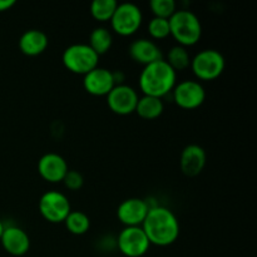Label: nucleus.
Wrapping results in <instances>:
<instances>
[{"mask_svg":"<svg viewBox=\"0 0 257 257\" xmlns=\"http://www.w3.org/2000/svg\"><path fill=\"white\" fill-rule=\"evenodd\" d=\"M151 245L170 246L177 241L180 236V222L175 213L167 207H151L142 223Z\"/></svg>","mask_w":257,"mask_h":257,"instance_id":"f257e3e1","label":"nucleus"},{"mask_svg":"<svg viewBox=\"0 0 257 257\" xmlns=\"http://www.w3.org/2000/svg\"><path fill=\"white\" fill-rule=\"evenodd\" d=\"M177 84V73L165 59L146 65L140 75V88L145 95L161 98L171 93Z\"/></svg>","mask_w":257,"mask_h":257,"instance_id":"f03ea898","label":"nucleus"},{"mask_svg":"<svg viewBox=\"0 0 257 257\" xmlns=\"http://www.w3.org/2000/svg\"><path fill=\"white\" fill-rule=\"evenodd\" d=\"M170 35L181 47H192L197 44L202 35V25L195 13L190 10H176L168 19Z\"/></svg>","mask_w":257,"mask_h":257,"instance_id":"7ed1b4c3","label":"nucleus"},{"mask_svg":"<svg viewBox=\"0 0 257 257\" xmlns=\"http://www.w3.org/2000/svg\"><path fill=\"white\" fill-rule=\"evenodd\" d=\"M62 62L69 72L85 75L98 67L99 55L88 44H73L65 48Z\"/></svg>","mask_w":257,"mask_h":257,"instance_id":"20e7f679","label":"nucleus"},{"mask_svg":"<svg viewBox=\"0 0 257 257\" xmlns=\"http://www.w3.org/2000/svg\"><path fill=\"white\" fill-rule=\"evenodd\" d=\"M192 73L200 80L217 79L223 73L226 67V60L223 55L216 49H205L198 52L191 59Z\"/></svg>","mask_w":257,"mask_h":257,"instance_id":"39448f33","label":"nucleus"},{"mask_svg":"<svg viewBox=\"0 0 257 257\" xmlns=\"http://www.w3.org/2000/svg\"><path fill=\"white\" fill-rule=\"evenodd\" d=\"M142 20L143 15L140 7L132 3H123L118 4L110 19V25L114 33L120 37H131L140 29Z\"/></svg>","mask_w":257,"mask_h":257,"instance_id":"423d86ee","label":"nucleus"},{"mask_svg":"<svg viewBox=\"0 0 257 257\" xmlns=\"http://www.w3.org/2000/svg\"><path fill=\"white\" fill-rule=\"evenodd\" d=\"M40 215L52 223L64 222L72 211L70 202L64 193L59 191H48L39 200Z\"/></svg>","mask_w":257,"mask_h":257,"instance_id":"0eeeda50","label":"nucleus"},{"mask_svg":"<svg viewBox=\"0 0 257 257\" xmlns=\"http://www.w3.org/2000/svg\"><path fill=\"white\" fill-rule=\"evenodd\" d=\"M151 243L141 226L124 227L117 238V247L127 257H141L150 248Z\"/></svg>","mask_w":257,"mask_h":257,"instance_id":"6e6552de","label":"nucleus"},{"mask_svg":"<svg viewBox=\"0 0 257 257\" xmlns=\"http://www.w3.org/2000/svg\"><path fill=\"white\" fill-rule=\"evenodd\" d=\"M175 103L182 109H196L206 99V90L197 80H183L175 85L172 90Z\"/></svg>","mask_w":257,"mask_h":257,"instance_id":"1a4fd4ad","label":"nucleus"},{"mask_svg":"<svg viewBox=\"0 0 257 257\" xmlns=\"http://www.w3.org/2000/svg\"><path fill=\"white\" fill-rule=\"evenodd\" d=\"M140 97L135 88L125 84L114 85L107 95V104L113 113L128 115L136 112Z\"/></svg>","mask_w":257,"mask_h":257,"instance_id":"9d476101","label":"nucleus"},{"mask_svg":"<svg viewBox=\"0 0 257 257\" xmlns=\"http://www.w3.org/2000/svg\"><path fill=\"white\" fill-rule=\"evenodd\" d=\"M150 208L147 201L142 198H128L118 206L117 217L125 227H138L142 226Z\"/></svg>","mask_w":257,"mask_h":257,"instance_id":"9b49d317","label":"nucleus"},{"mask_svg":"<svg viewBox=\"0 0 257 257\" xmlns=\"http://www.w3.org/2000/svg\"><path fill=\"white\" fill-rule=\"evenodd\" d=\"M114 74L105 68H94L83 78V87L89 94L95 97H107L108 93L114 88Z\"/></svg>","mask_w":257,"mask_h":257,"instance_id":"f8f14e48","label":"nucleus"},{"mask_svg":"<svg viewBox=\"0 0 257 257\" xmlns=\"http://www.w3.org/2000/svg\"><path fill=\"white\" fill-rule=\"evenodd\" d=\"M68 171L67 161L57 153H47L38 161V172L40 177L49 183L63 182Z\"/></svg>","mask_w":257,"mask_h":257,"instance_id":"ddd939ff","label":"nucleus"},{"mask_svg":"<svg viewBox=\"0 0 257 257\" xmlns=\"http://www.w3.org/2000/svg\"><path fill=\"white\" fill-rule=\"evenodd\" d=\"M3 248L12 256H23L29 251L30 238L23 228L18 226H8L0 237Z\"/></svg>","mask_w":257,"mask_h":257,"instance_id":"4468645a","label":"nucleus"},{"mask_svg":"<svg viewBox=\"0 0 257 257\" xmlns=\"http://www.w3.org/2000/svg\"><path fill=\"white\" fill-rule=\"evenodd\" d=\"M207 161L206 151L198 145H188L181 153V171L187 177H196L203 171Z\"/></svg>","mask_w":257,"mask_h":257,"instance_id":"2eb2a0df","label":"nucleus"},{"mask_svg":"<svg viewBox=\"0 0 257 257\" xmlns=\"http://www.w3.org/2000/svg\"><path fill=\"white\" fill-rule=\"evenodd\" d=\"M128 53H130V57L135 62L140 63V64L145 65V67L151 64V63L163 59L161 48L153 40L146 39V38H141V39H137L131 43Z\"/></svg>","mask_w":257,"mask_h":257,"instance_id":"dca6fc26","label":"nucleus"},{"mask_svg":"<svg viewBox=\"0 0 257 257\" xmlns=\"http://www.w3.org/2000/svg\"><path fill=\"white\" fill-rule=\"evenodd\" d=\"M49 40L47 34L42 30L30 29L23 33L19 39V49L28 57H37L47 50Z\"/></svg>","mask_w":257,"mask_h":257,"instance_id":"f3484780","label":"nucleus"},{"mask_svg":"<svg viewBox=\"0 0 257 257\" xmlns=\"http://www.w3.org/2000/svg\"><path fill=\"white\" fill-rule=\"evenodd\" d=\"M165 105L161 98L151 97V95H143L138 99L136 112L143 119H156L163 113Z\"/></svg>","mask_w":257,"mask_h":257,"instance_id":"a211bd4d","label":"nucleus"},{"mask_svg":"<svg viewBox=\"0 0 257 257\" xmlns=\"http://www.w3.org/2000/svg\"><path fill=\"white\" fill-rule=\"evenodd\" d=\"M113 44V37L109 29L104 27H98L92 30L89 35V47L97 53L98 55L105 54L110 49Z\"/></svg>","mask_w":257,"mask_h":257,"instance_id":"6ab92c4d","label":"nucleus"},{"mask_svg":"<svg viewBox=\"0 0 257 257\" xmlns=\"http://www.w3.org/2000/svg\"><path fill=\"white\" fill-rule=\"evenodd\" d=\"M65 227L73 235H84L90 228V220L82 211H70L64 220Z\"/></svg>","mask_w":257,"mask_h":257,"instance_id":"aec40b11","label":"nucleus"},{"mask_svg":"<svg viewBox=\"0 0 257 257\" xmlns=\"http://www.w3.org/2000/svg\"><path fill=\"white\" fill-rule=\"evenodd\" d=\"M118 3L115 0H94L90 4V14L93 19L99 23L110 22Z\"/></svg>","mask_w":257,"mask_h":257,"instance_id":"412c9836","label":"nucleus"},{"mask_svg":"<svg viewBox=\"0 0 257 257\" xmlns=\"http://www.w3.org/2000/svg\"><path fill=\"white\" fill-rule=\"evenodd\" d=\"M165 60L176 73L187 69L191 65L190 54H188L187 49L181 45H175L171 48L167 53V59Z\"/></svg>","mask_w":257,"mask_h":257,"instance_id":"4be33fe9","label":"nucleus"},{"mask_svg":"<svg viewBox=\"0 0 257 257\" xmlns=\"http://www.w3.org/2000/svg\"><path fill=\"white\" fill-rule=\"evenodd\" d=\"M150 8L155 18L170 19L177 10V5L173 0H152Z\"/></svg>","mask_w":257,"mask_h":257,"instance_id":"5701e85b","label":"nucleus"},{"mask_svg":"<svg viewBox=\"0 0 257 257\" xmlns=\"http://www.w3.org/2000/svg\"><path fill=\"white\" fill-rule=\"evenodd\" d=\"M148 33L156 40L165 39V38L170 37V23H168V19L153 17L148 23Z\"/></svg>","mask_w":257,"mask_h":257,"instance_id":"b1692460","label":"nucleus"},{"mask_svg":"<svg viewBox=\"0 0 257 257\" xmlns=\"http://www.w3.org/2000/svg\"><path fill=\"white\" fill-rule=\"evenodd\" d=\"M65 187L70 191H78L83 187V183H84V178H83L82 173L78 172V171H68L67 175H65L64 180H63Z\"/></svg>","mask_w":257,"mask_h":257,"instance_id":"393cba45","label":"nucleus"},{"mask_svg":"<svg viewBox=\"0 0 257 257\" xmlns=\"http://www.w3.org/2000/svg\"><path fill=\"white\" fill-rule=\"evenodd\" d=\"M14 5H15L14 0H0V12L9 10L10 8H13Z\"/></svg>","mask_w":257,"mask_h":257,"instance_id":"a878e982","label":"nucleus"},{"mask_svg":"<svg viewBox=\"0 0 257 257\" xmlns=\"http://www.w3.org/2000/svg\"><path fill=\"white\" fill-rule=\"evenodd\" d=\"M4 223H3V221L0 220V237H2V233H3V231H4Z\"/></svg>","mask_w":257,"mask_h":257,"instance_id":"bb28decb","label":"nucleus"}]
</instances>
